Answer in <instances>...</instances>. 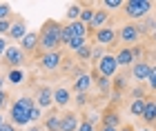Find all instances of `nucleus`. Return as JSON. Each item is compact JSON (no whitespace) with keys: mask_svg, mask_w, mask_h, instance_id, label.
I'll return each instance as SVG.
<instances>
[{"mask_svg":"<svg viewBox=\"0 0 156 131\" xmlns=\"http://www.w3.org/2000/svg\"><path fill=\"white\" fill-rule=\"evenodd\" d=\"M62 45V25L56 20H47L45 27L40 29V49L49 51H58V47Z\"/></svg>","mask_w":156,"mask_h":131,"instance_id":"nucleus-1","label":"nucleus"},{"mask_svg":"<svg viewBox=\"0 0 156 131\" xmlns=\"http://www.w3.org/2000/svg\"><path fill=\"white\" fill-rule=\"evenodd\" d=\"M34 105H36V102H34L29 96H23V98H18V100L11 105V109H9L11 125H13V127H25L27 122H29V113H31Z\"/></svg>","mask_w":156,"mask_h":131,"instance_id":"nucleus-2","label":"nucleus"},{"mask_svg":"<svg viewBox=\"0 0 156 131\" xmlns=\"http://www.w3.org/2000/svg\"><path fill=\"white\" fill-rule=\"evenodd\" d=\"M123 11L127 13V18H145L152 11L150 0H127L123 5Z\"/></svg>","mask_w":156,"mask_h":131,"instance_id":"nucleus-3","label":"nucleus"},{"mask_svg":"<svg viewBox=\"0 0 156 131\" xmlns=\"http://www.w3.org/2000/svg\"><path fill=\"white\" fill-rule=\"evenodd\" d=\"M25 56H27V53L20 49V47L9 45V47H7V51H5V56H2V60H5L11 69H20V67L25 65Z\"/></svg>","mask_w":156,"mask_h":131,"instance_id":"nucleus-4","label":"nucleus"},{"mask_svg":"<svg viewBox=\"0 0 156 131\" xmlns=\"http://www.w3.org/2000/svg\"><path fill=\"white\" fill-rule=\"evenodd\" d=\"M118 40H120V42H125V45L138 42V40H140V29H138V25H134V22L123 25V27L118 29Z\"/></svg>","mask_w":156,"mask_h":131,"instance_id":"nucleus-5","label":"nucleus"},{"mask_svg":"<svg viewBox=\"0 0 156 131\" xmlns=\"http://www.w3.org/2000/svg\"><path fill=\"white\" fill-rule=\"evenodd\" d=\"M62 62V53L60 51H49V53H40L38 58V67L45 71H56Z\"/></svg>","mask_w":156,"mask_h":131,"instance_id":"nucleus-6","label":"nucleus"},{"mask_svg":"<svg viewBox=\"0 0 156 131\" xmlns=\"http://www.w3.org/2000/svg\"><path fill=\"white\" fill-rule=\"evenodd\" d=\"M96 69H98V73H101V76H105V78H112V76H116V71H118L116 56H112V53H105L103 60L96 65Z\"/></svg>","mask_w":156,"mask_h":131,"instance_id":"nucleus-7","label":"nucleus"},{"mask_svg":"<svg viewBox=\"0 0 156 131\" xmlns=\"http://www.w3.org/2000/svg\"><path fill=\"white\" fill-rule=\"evenodd\" d=\"M34 98H36V100H34V102H36V107L47 109V107L54 105V89L51 87H38Z\"/></svg>","mask_w":156,"mask_h":131,"instance_id":"nucleus-8","label":"nucleus"},{"mask_svg":"<svg viewBox=\"0 0 156 131\" xmlns=\"http://www.w3.org/2000/svg\"><path fill=\"white\" fill-rule=\"evenodd\" d=\"M94 36H96V42L101 45V47H112L116 42V38H118V33L112 29V27H103V29H98V31H94Z\"/></svg>","mask_w":156,"mask_h":131,"instance_id":"nucleus-9","label":"nucleus"},{"mask_svg":"<svg viewBox=\"0 0 156 131\" xmlns=\"http://www.w3.org/2000/svg\"><path fill=\"white\" fill-rule=\"evenodd\" d=\"M38 47H40V33L38 31H29L23 40H20V49L25 53H34Z\"/></svg>","mask_w":156,"mask_h":131,"instance_id":"nucleus-10","label":"nucleus"},{"mask_svg":"<svg viewBox=\"0 0 156 131\" xmlns=\"http://www.w3.org/2000/svg\"><path fill=\"white\" fill-rule=\"evenodd\" d=\"M150 71H152V65L145 62V60H136V62L132 65V76L138 82H145L147 78H150Z\"/></svg>","mask_w":156,"mask_h":131,"instance_id":"nucleus-11","label":"nucleus"},{"mask_svg":"<svg viewBox=\"0 0 156 131\" xmlns=\"http://www.w3.org/2000/svg\"><path fill=\"white\" fill-rule=\"evenodd\" d=\"M80 122H78V113L76 111H65L60 116V131H78Z\"/></svg>","mask_w":156,"mask_h":131,"instance_id":"nucleus-12","label":"nucleus"},{"mask_svg":"<svg viewBox=\"0 0 156 131\" xmlns=\"http://www.w3.org/2000/svg\"><path fill=\"white\" fill-rule=\"evenodd\" d=\"M91 85H94V76H89V73H80L78 78L74 80V91L76 93H87Z\"/></svg>","mask_w":156,"mask_h":131,"instance_id":"nucleus-13","label":"nucleus"},{"mask_svg":"<svg viewBox=\"0 0 156 131\" xmlns=\"http://www.w3.org/2000/svg\"><path fill=\"white\" fill-rule=\"evenodd\" d=\"M27 33H29V31H27L25 20L18 18V20H13V22H11V29H9V33H7V36H9L11 40H23Z\"/></svg>","mask_w":156,"mask_h":131,"instance_id":"nucleus-14","label":"nucleus"},{"mask_svg":"<svg viewBox=\"0 0 156 131\" xmlns=\"http://www.w3.org/2000/svg\"><path fill=\"white\" fill-rule=\"evenodd\" d=\"M107 18H109V11L107 9H96L94 20H91V25H89V31H98V29H103V27H107V25H105V22H107Z\"/></svg>","mask_w":156,"mask_h":131,"instance_id":"nucleus-15","label":"nucleus"},{"mask_svg":"<svg viewBox=\"0 0 156 131\" xmlns=\"http://www.w3.org/2000/svg\"><path fill=\"white\" fill-rule=\"evenodd\" d=\"M116 62H118V67H127V65H134V62H136L132 47H123V49L116 53Z\"/></svg>","mask_w":156,"mask_h":131,"instance_id":"nucleus-16","label":"nucleus"},{"mask_svg":"<svg viewBox=\"0 0 156 131\" xmlns=\"http://www.w3.org/2000/svg\"><path fill=\"white\" fill-rule=\"evenodd\" d=\"M69 100H72V91L67 87H56V91H54L56 107H65V105H69Z\"/></svg>","mask_w":156,"mask_h":131,"instance_id":"nucleus-17","label":"nucleus"},{"mask_svg":"<svg viewBox=\"0 0 156 131\" xmlns=\"http://www.w3.org/2000/svg\"><path fill=\"white\" fill-rule=\"evenodd\" d=\"M143 120H145V125H154L156 122V98L147 100L145 111H143Z\"/></svg>","mask_w":156,"mask_h":131,"instance_id":"nucleus-18","label":"nucleus"},{"mask_svg":"<svg viewBox=\"0 0 156 131\" xmlns=\"http://www.w3.org/2000/svg\"><path fill=\"white\" fill-rule=\"evenodd\" d=\"M67 25H69V29H72L74 38H85V36H87V31H89V27L83 25L80 20H76V22H67Z\"/></svg>","mask_w":156,"mask_h":131,"instance_id":"nucleus-19","label":"nucleus"},{"mask_svg":"<svg viewBox=\"0 0 156 131\" xmlns=\"http://www.w3.org/2000/svg\"><path fill=\"white\" fill-rule=\"evenodd\" d=\"M145 105H147V100H145V98H134V102L129 105V113H132V116H140V118H143Z\"/></svg>","mask_w":156,"mask_h":131,"instance_id":"nucleus-20","label":"nucleus"},{"mask_svg":"<svg viewBox=\"0 0 156 131\" xmlns=\"http://www.w3.org/2000/svg\"><path fill=\"white\" fill-rule=\"evenodd\" d=\"M45 129H47V131H60V116H58V113H51V116H47Z\"/></svg>","mask_w":156,"mask_h":131,"instance_id":"nucleus-21","label":"nucleus"},{"mask_svg":"<svg viewBox=\"0 0 156 131\" xmlns=\"http://www.w3.org/2000/svg\"><path fill=\"white\" fill-rule=\"evenodd\" d=\"M80 13H83V7L80 5H69V9H67V22H76V20H80Z\"/></svg>","mask_w":156,"mask_h":131,"instance_id":"nucleus-22","label":"nucleus"},{"mask_svg":"<svg viewBox=\"0 0 156 131\" xmlns=\"http://www.w3.org/2000/svg\"><path fill=\"white\" fill-rule=\"evenodd\" d=\"M7 80H9L11 85H20V82L25 80L23 69H9V73H7Z\"/></svg>","mask_w":156,"mask_h":131,"instance_id":"nucleus-23","label":"nucleus"},{"mask_svg":"<svg viewBox=\"0 0 156 131\" xmlns=\"http://www.w3.org/2000/svg\"><path fill=\"white\" fill-rule=\"evenodd\" d=\"M103 127H118V113L116 111H107L105 113V118H103Z\"/></svg>","mask_w":156,"mask_h":131,"instance_id":"nucleus-24","label":"nucleus"},{"mask_svg":"<svg viewBox=\"0 0 156 131\" xmlns=\"http://www.w3.org/2000/svg\"><path fill=\"white\" fill-rule=\"evenodd\" d=\"M94 82H96V87L101 89L103 93H107V91H109V87H112V80H109V78H105V76H98Z\"/></svg>","mask_w":156,"mask_h":131,"instance_id":"nucleus-25","label":"nucleus"},{"mask_svg":"<svg viewBox=\"0 0 156 131\" xmlns=\"http://www.w3.org/2000/svg\"><path fill=\"white\" fill-rule=\"evenodd\" d=\"M94 13H96V9H89V7H85L83 13H80V22L89 27V25H91V20H94Z\"/></svg>","mask_w":156,"mask_h":131,"instance_id":"nucleus-26","label":"nucleus"},{"mask_svg":"<svg viewBox=\"0 0 156 131\" xmlns=\"http://www.w3.org/2000/svg\"><path fill=\"white\" fill-rule=\"evenodd\" d=\"M103 56H105V47H101V45H98V47H94V49H91V62H101V60H103Z\"/></svg>","mask_w":156,"mask_h":131,"instance_id":"nucleus-27","label":"nucleus"},{"mask_svg":"<svg viewBox=\"0 0 156 131\" xmlns=\"http://www.w3.org/2000/svg\"><path fill=\"white\" fill-rule=\"evenodd\" d=\"M83 47H85V38H74V40H72V42H69V45H67V49L76 53V51H80V49H83Z\"/></svg>","mask_w":156,"mask_h":131,"instance_id":"nucleus-28","label":"nucleus"},{"mask_svg":"<svg viewBox=\"0 0 156 131\" xmlns=\"http://www.w3.org/2000/svg\"><path fill=\"white\" fill-rule=\"evenodd\" d=\"M74 40V33H72V29H69V25H62V45H69Z\"/></svg>","mask_w":156,"mask_h":131,"instance_id":"nucleus-29","label":"nucleus"},{"mask_svg":"<svg viewBox=\"0 0 156 131\" xmlns=\"http://www.w3.org/2000/svg\"><path fill=\"white\" fill-rule=\"evenodd\" d=\"M76 56L80 58V60H87V58L91 60V45H85L80 51H76Z\"/></svg>","mask_w":156,"mask_h":131,"instance_id":"nucleus-30","label":"nucleus"},{"mask_svg":"<svg viewBox=\"0 0 156 131\" xmlns=\"http://www.w3.org/2000/svg\"><path fill=\"white\" fill-rule=\"evenodd\" d=\"M11 16V7L7 2H0V20H9Z\"/></svg>","mask_w":156,"mask_h":131,"instance_id":"nucleus-31","label":"nucleus"},{"mask_svg":"<svg viewBox=\"0 0 156 131\" xmlns=\"http://www.w3.org/2000/svg\"><path fill=\"white\" fill-rule=\"evenodd\" d=\"M40 118H42V109L34 105V109H31V113H29V122H38Z\"/></svg>","mask_w":156,"mask_h":131,"instance_id":"nucleus-32","label":"nucleus"},{"mask_svg":"<svg viewBox=\"0 0 156 131\" xmlns=\"http://www.w3.org/2000/svg\"><path fill=\"white\" fill-rule=\"evenodd\" d=\"M123 5H125L123 0H105V2H103L105 9H118V7H123Z\"/></svg>","mask_w":156,"mask_h":131,"instance_id":"nucleus-33","label":"nucleus"},{"mask_svg":"<svg viewBox=\"0 0 156 131\" xmlns=\"http://www.w3.org/2000/svg\"><path fill=\"white\" fill-rule=\"evenodd\" d=\"M147 85H150L152 91H156V65L152 67V71H150V78H147Z\"/></svg>","mask_w":156,"mask_h":131,"instance_id":"nucleus-34","label":"nucleus"},{"mask_svg":"<svg viewBox=\"0 0 156 131\" xmlns=\"http://www.w3.org/2000/svg\"><path fill=\"white\" fill-rule=\"evenodd\" d=\"M78 131H96L94 129V122H91V120H83L80 127H78Z\"/></svg>","mask_w":156,"mask_h":131,"instance_id":"nucleus-35","label":"nucleus"},{"mask_svg":"<svg viewBox=\"0 0 156 131\" xmlns=\"http://www.w3.org/2000/svg\"><path fill=\"white\" fill-rule=\"evenodd\" d=\"M9 29H11V20H0V36L9 33Z\"/></svg>","mask_w":156,"mask_h":131,"instance_id":"nucleus-36","label":"nucleus"},{"mask_svg":"<svg viewBox=\"0 0 156 131\" xmlns=\"http://www.w3.org/2000/svg\"><path fill=\"white\" fill-rule=\"evenodd\" d=\"M87 98H89V96L87 93H76V102H78V105H87Z\"/></svg>","mask_w":156,"mask_h":131,"instance_id":"nucleus-37","label":"nucleus"},{"mask_svg":"<svg viewBox=\"0 0 156 131\" xmlns=\"http://www.w3.org/2000/svg\"><path fill=\"white\" fill-rule=\"evenodd\" d=\"M7 47H9V45H7V40H5L2 36H0V58H2V56H5V51H7Z\"/></svg>","mask_w":156,"mask_h":131,"instance_id":"nucleus-38","label":"nucleus"},{"mask_svg":"<svg viewBox=\"0 0 156 131\" xmlns=\"http://www.w3.org/2000/svg\"><path fill=\"white\" fill-rule=\"evenodd\" d=\"M7 98H9V96H7V91H0V111L5 109V105H7Z\"/></svg>","mask_w":156,"mask_h":131,"instance_id":"nucleus-39","label":"nucleus"},{"mask_svg":"<svg viewBox=\"0 0 156 131\" xmlns=\"http://www.w3.org/2000/svg\"><path fill=\"white\" fill-rule=\"evenodd\" d=\"M0 131H16V127H13L11 122H5V125L0 127Z\"/></svg>","mask_w":156,"mask_h":131,"instance_id":"nucleus-40","label":"nucleus"},{"mask_svg":"<svg viewBox=\"0 0 156 131\" xmlns=\"http://www.w3.org/2000/svg\"><path fill=\"white\" fill-rule=\"evenodd\" d=\"M118 131H136V129H134V127H132V125H125V127H120V129H118Z\"/></svg>","mask_w":156,"mask_h":131,"instance_id":"nucleus-41","label":"nucleus"},{"mask_svg":"<svg viewBox=\"0 0 156 131\" xmlns=\"http://www.w3.org/2000/svg\"><path fill=\"white\" fill-rule=\"evenodd\" d=\"M101 131H118V129H114V127H101Z\"/></svg>","mask_w":156,"mask_h":131,"instance_id":"nucleus-42","label":"nucleus"},{"mask_svg":"<svg viewBox=\"0 0 156 131\" xmlns=\"http://www.w3.org/2000/svg\"><path fill=\"white\" fill-rule=\"evenodd\" d=\"M2 85H5V80H2V76H0V91H2Z\"/></svg>","mask_w":156,"mask_h":131,"instance_id":"nucleus-43","label":"nucleus"},{"mask_svg":"<svg viewBox=\"0 0 156 131\" xmlns=\"http://www.w3.org/2000/svg\"><path fill=\"white\" fill-rule=\"evenodd\" d=\"M5 125V118H2V113H0V127H2Z\"/></svg>","mask_w":156,"mask_h":131,"instance_id":"nucleus-44","label":"nucleus"},{"mask_svg":"<svg viewBox=\"0 0 156 131\" xmlns=\"http://www.w3.org/2000/svg\"><path fill=\"white\" fill-rule=\"evenodd\" d=\"M29 131H40V127H31V129H29Z\"/></svg>","mask_w":156,"mask_h":131,"instance_id":"nucleus-45","label":"nucleus"}]
</instances>
